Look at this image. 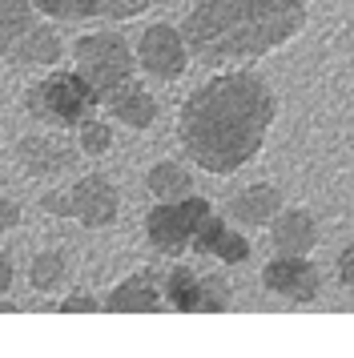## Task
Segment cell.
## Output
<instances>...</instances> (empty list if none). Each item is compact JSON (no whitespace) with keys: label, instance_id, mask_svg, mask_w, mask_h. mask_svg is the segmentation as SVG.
Instances as JSON below:
<instances>
[{"label":"cell","instance_id":"cell-1","mask_svg":"<svg viewBox=\"0 0 354 358\" xmlns=\"http://www.w3.org/2000/svg\"><path fill=\"white\" fill-rule=\"evenodd\" d=\"M274 121H278V97L270 81L250 65H238L213 73L181 101L177 137L197 169L229 178L257 162Z\"/></svg>","mask_w":354,"mask_h":358},{"label":"cell","instance_id":"cell-2","mask_svg":"<svg viewBox=\"0 0 354 358\" xmlns=\"http://www.w3.org/2000/svg\"><path fill=\"white\" fill-rule=\"evenodd\" d=\"M306 20V0H190L181 36L193 61L209 69H238L298 41Z\"/></svg>","mask_w":354,"mask_h":358},{"label":"cell","instance_id":"cell-3","mask_svg":"<svg viewBox=\"0 0 354 358\" xmlns=\"http://www.w3.org/2000/svg\"><path fill=\"white\" fill-rule=\"evenodd\" d=\"M64 41L57 24L36 13L32 0H0V61L13 69L61 65Z\"/></svg>","mask_w":354,"mask_h":358},{"label":"cell","instance_id":"cell-4","mask_svg":"<svg viewBox=\"0 0 354 358\" xmlns=\"http://www.w3.org/2000/svg\"><path fill=\"white\" fill-rule=\"evenodd\" d=\"M24 109L32 121H41L48 129H77L85 117L101 109V101L89 85L80 81L73 69H45V77L24 89Z\"/></svg>","mask_w":354,"mask_h":358},{"label":"cell","instance_id":"cell-5","mask_svg":"<svg viewBox=\"0 0 354 358\" xmlns=\"http://www.w3.org/2000/svg\"><path fill=\"white\" fill-rule=\"evenodd\" d=\"M73 73L97 93V101H105L121 81H129L137 73L133 61V45L125 41V33H113V29H97V33H80L73 41Z\"/></svg>","mask_w":354,"mask_h":358},{"label":"cell","instance_id":"cell-6","mask_svg":"<svg viewBox=\"0 0 354 358\" xmlns=\"http://www.w3.org/2000/svg\"><path fill=\"white\" fill-rule=\"evenodd\" d=\"M41 210L52 217H64V222H80L85 229H105L121 213V194L105 173H85L69 189L41 194Z\"/></svg>","mask_w":354,"mask_h":358},{"label":"cell","instance_id":"cell-7","mask_svg":"<svg viewBox=\"0 0 354 358\" xmlns=\"http://www.w3.org/2000/svg\"><path fill=\"white\" fill-rule=\"evenodd\" d=\"M209 213H213V206L197 189L185 197H174V201H153V210L145 213V238H149V245L157 254L181 258V254H190L193 234H197V226Z\"/></svg>","mask_w":354,"mask_h":358},{"label":"cell","instance_id":"cell-8","mask_svg":"<svg viewBox=\"0 0 354 358\" xmlns=\"http://www.w3.org/2000/svg\"><path fill=\"white\" fill-rule=\"evenodd\" d=\"M133 61H137V73L153 77V81H181L190 73V49H185V36L177 24H149L141 29L137 45H133Z\"/></svg>","mask_w":354,"mask_h":358},{"label":"cell","instance_id":"cell-9","mask_svg":"<svg viewBox=\"0 0 354 358\" xmlns=\"http://www.w3.org/2000/svg\"><path fill=\"white\" fill-rule=\"evenodd\" d=\"M262 290H270L274 298H282L290 306H306L318 298L322 274L310 262V254H274L262 266Z\"/></svg>","mask_w":354,"mask_h":358},{"label":"cell","instance_id":"cell-10","mask_svg":"<svg viewBox=\"0 0 354 358\" xmlns=\"http://www.w3.org/2000/svg\"><path fill=\"white\" fill-rule=\"evenodd\" d=\"M16 162L29 178H41V181H52L69 173L77 165V145H69L61 133H29L16 141Z\"/></svg>","mask_w":354,"mask_h":358},{"label":"cell","instance_id":"cell-11","mask_svg":"<svg viewBox=\"0 0 354 358\" xmlns=\"http://www.w3.org/2000/svg\"><path fill=\"white\" fill-rule=\"evenodd\" d=\"M190 254L209 258V262H222V266H241V262H250L254 245L246 238V229L234 226L225 213H209L206 222L197 226V234H193Z\"/></svg>","mask_w":354,"mask_h":358},{"label":"cell","instance_id":"cell-12","mask_svg":"<svg viewBox=\"0 0 354 358\" xmlns=\"http://www.w3.org/2000/svg\"><path fill=\"white\" fill-rule=\"evenodd\" d=\"M270 250L274 254H314L322 242L318 217L310 210H298V206H282V210L270 217Z\"/></svg>","mask_w":354,"mask_h":358},{"label":"cell","instance_id":"cell-13","mask_svg":"<svg viewBox=\"0 0 354 358\" xmlns=\"http://www.w3.org/2000/svg\"><path fill=\"white\" fill-rule=\"evenodd\" d=\"M101 109L117 121V125H125V129H149L153 121H157V97L149 93V85L133 73L129 81H121L113 89L109 97L101 101Z\"/></svg>","mask_w":354,"mask_h":358},{"label":"cell","instance_id":"cell-14","mask_svg":"<svg viewBox=\"0 0 354 358\" xmlns=\"http://www.w3.org/2000/svg\"><path fill=\"white\" fill-rule=\"evenodd\" d=\"M282 206H286V197H282V189H278L274 181H254V185L238 189V194L225 201V217L250 234V229L270 226V217L282 210Z\"/></svg>","mask_w":354,"mask_h":358},{"label":"cell","instance_id":"cell-15","mask_svg":"<svg viewBox=\"0 0 354 358\" xmlns=\"http://www.w3.org/2000/svg\"><path fill=\"white\" fill-rule=\"evenodd\" d=\"M165 302H161V274L157 270H133L101 302V310H109V314H153Z\"/></svg>","mask_w":354,"mask_h":358},{"label":"cell","instance_id":"cell-16","mask_svg":"<svg viewBox=\"0 0 354 358\" xmlns=\"http://www.w3.org/2000/svg\"><path fill=\"white\" fill-rule=\"evenodd\" d=\"M145 189H149L153 201H174V197L193 194V173L185 169V162H177V157H161V162L149 165V173H145Z\"/></svg>","mask_w":354,"mask_h":358},{"label":"cell","instance_id":"cell-17","mask_svg":"<svg viewBox=\"0 0 354 358\" xmlns=\"http://www.w3.org/2000/svg\"><path fill=\"white\" fill-rule=\"evenodd\" d=\"M69 282V250H36L29 262V286L36 294H52Z\"/></svg>","mask_w":354,"mask_h":358},{"label":"cell","instance_id":"cell-18","mask_svg":"<svg viewBox=\"0 0 354 358\" xmlns=\"http://www.w3.org/2000/svg\"><path fill=\"white\" fill-rule=\"evenodd\" d=\"M161 302L181 314H197V270L193 266H169L161 278Z\"/></svg>","mask_w":354,"mask_h":358},{"label":"cell","instance_id":"cell-19","mask_svg":"<svg viewBox=\"0 0 354 358\" xmlns=\"http://www.w3.org/2000/svg\"><path fill=\"white\" fill-rule=\"evenodd\" d=\"M234 306V282L225 270L197 274V314H222Z\"/></svg>","mask_w":354,"mask_h":358},{"label":"cell","instance_id":"cell-20","mask_svg":"<svg viewBox=\"0 0 354 358\" xmlns=\"http://www.w3.org/2000/svg\"><path fill=\"white\" fill-rule=\"evenodd\" d=\"M73 133H77V153H85V157H105L113 149V125L101 121L97 113L85 117Z\"/></svg>","mask_w":354,"mask_h":358},{"label":"cell","instance_id":"cell-21","mask_svg":"<svg viewBox=\"0 0 354 358\" xmlns=\"http://www.w3.org/2000/svg\"><path fill=\"white\" fill-rule=\"evenodd\" d=\"M36 13L48 17L52 24H80L93 20V0H32Z\"/></svg>","mask_w":354,"mask_h":358},{"label":"cell","instance_id":"cell-22","mask_svg":"<svg viewBox=\"0 0 354 358\" xmlns=\"http://www.w3.org/2000/svg\"><path fill=\"white\" fill-rule=\"evenodd\" d=\"M149 13V0H93V17L97 20H113V24H125Z\"/></svg>","mask_w":354,"mask_h":358},{"label":"cell","instance_id":"cell-23","mask_svg":"<svg viewBox=\"0 0 354 358\" xmlns=\"http://www.w3.org/2000/svg\"><path fill=\"white\" fill-rule=\"evenodd\" d=\"M57 310H61V314H97L101 302H97L89 290H73V294H64L61 302H57Z\"/></svg>","mask_w":354,"mask_h":358},{"label":"cell","instance_id":"cell-24","mask_svg":"<svg viewBox=\"0 0 354 358\" xmlns=\"http://www.w3.org/2000/svg\"><path fill=\"white\" fill-rule=\"evenodd\" d=\"M334 270H338V282H342V290L354 298V245H342V254H338Z\"/></svg>","mask_w":354,"mask_h":358},{"label":"cell","instance_id":"cell-25","mask_svg":"<svg viewBox=\"0 0 354 358\" xmlns=\"http://www.w3.org/2000/svg\"><path fill=\"white\" fill-rule=\"evenodd\" d=\"M20 217H24L20 201H13V197H0V234L16 229V226H20Z\"/></svg>","mask_w":354,"mask_h":358},{"label":"cell","instance_id":"cell-26","mask_svg":"<svg viewBox=\"0 0 354 358\" xmlns=\"http://www.w3.org/2000/svg\"><path fill=\"white\" fill-rule=\"evenodd\" d=\"M13 282H16V262L8 250H0V294H13Z\"/></svg>","mask_w":354,"mask_h":358},{"label":"cell","instance_id":"cell-27","mask_svg":"<svg viewBox=\"0 0 354 358\" xmlns=\"http://www.w3.org/2000/svg\"><path fill=\"white\" fill-rule=\"evenodd\" d=\"M0 314H20V302H13L8 294H0Z\"/></svg>","mask_w":354,"mask_h":358},{"label":"cell","instance_id":"cell-28","mask_svg":"<svg viewBox=\"0 0 354 358\" xmlns=\"http://www.w3.org/2000/svg\"><path fill=\"white\" fill-rule=\"evenodd\" d=\"M0 238H4V234H0Z\"/></svg>","mask_w":354,"mask_h":358}]
</instances>
